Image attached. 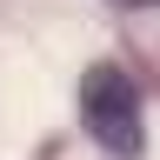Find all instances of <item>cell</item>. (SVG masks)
I'll return each instance as SVG.
<instances>
[{
  "instance_id": "obj_1",
  "label": "cell",
  "mask_w": 160,
  "mask_h": 160,
  "mask_svg": "<svg viewBox=\"0 0 160 160\" xmlns=\"http://www.w3.org/2000/svg\"><path fill=\"white\" fill-rule=\"evenodd\" d=\"M80 120L107 153H133L140 147V87L127 67H87L80 80Z\"/></svg>"
},
{
  "instance_id": "obj_2",
  "label": "cell",
  "mask_w": 160,
  "mask_h": 160,
  "mask_svg": "<svg viewBox=\"0 0 160 160\" xmlns=\"http://www.w3.org/2000/svg\"><path fill=\"white\" fill-rule=\"evenodd\" d=\"M120 7H153V0H120Z\"/></svg>"
}]
</instances>
